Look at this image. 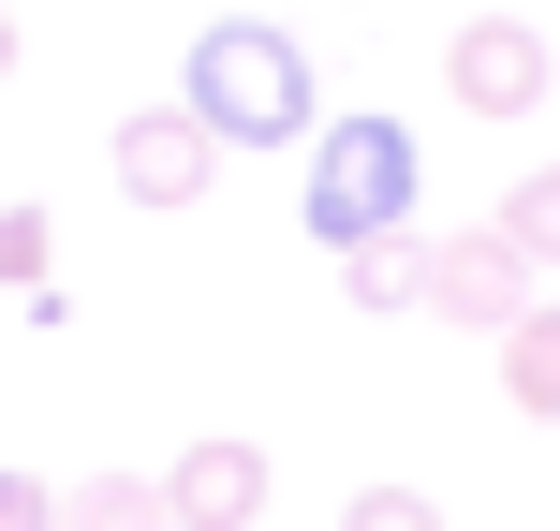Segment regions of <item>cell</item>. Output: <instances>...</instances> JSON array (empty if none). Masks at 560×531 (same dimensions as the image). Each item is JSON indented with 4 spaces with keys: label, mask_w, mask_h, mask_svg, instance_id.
<instances>
[{
    "label": "cell",
    "mask_w": 560,
    "mask_h": 531,
    "mask_svg": "<svg viewBox=\"0 0 560 531\" xmlns=\"http://www.w3.org/2000/svg\"><path fill=\"white\" fill-rule=\"evenodd\" d=\"M177 104H192L222 148H310V45L280 15H207Z\"/></svg>",
    "instance_id": "6da1fadb"
},
{
    "label": "cell",
    "mask_w": 560,
    "mask_h": 531,
    "mask_svg": "<svg viewBox=\"0 0 560 531\" xmlns=\"http://www.w3.org/2000/svg\"><path fill=\"white\" fill-rule=\"evenodd\" d=\"M413 134L398 118H325V148H310V236L325 252H369V236H413Z\"/></svg>",
    "instance_id": "7a4b0ae2"
},
{
    "label": "cell",
    "mask_w": 560,
    "mask_h": 531,
    "mask_svg": "<svg viewBox=\"0 0 560 531\" xmlns=\"http://www.w3.org/2000/svg\"><path fill=\"white\" fill-rule=\"evenodd\" d=\"M428 310H443V325H472V339H516L546 310V266L516 252L502 222H472V236H443V266H428Z\"/></svg>",
    "instance_id": "3957f363"
},
{
    "label": "cell",
    "mask_w": 560,
    "mask_h": 531,
    "mask_svg": "<svg viewBox=\"0 0 560 531\" xmlns=\"http://www.w3.org/2000/svg\"><path fill=\"white\" fill-rule=\"evenodd\" d=\"M104 163H118V193H133V207H207V193H222V134H207L192 104H133Z\"/></svg>",
    "instance_id": "277c9868"
},
{
    "label": "cell",
    "mask_w": 560,
    "mask_h": 531,
    "mask_svg": "<svg viewBox=\"0 0 560 531\" xmlns=\"http://www.w3.org/2000/svg\"><path fill=\"white\" fill-rule=\"evenodd\" d=\"M546 74H560V59H546V30H532V15H472V30L443 45V89H457L472 118H532V104H546Z\"/></svg>",
    "instance_id": "5b68a950"
},
{
    "label": "cell",
    "mask_w": 560,
    "mask_h": 531,
    "mask_svg": "<svg viewBox=\"0 0 560 531\" xmlns=\"http://www.w3.org/2000/svg\"><path fill=\"white\" fill-rule=\"evenodd\" d=\"M163 503H177V531H252L266 517V443H236V428L177 443L163 458Z\"/></svg>",
    "instance_id": "8992f818"
},
{
    "label": "cell",
    "mask_w": 560,
    "mask_h": 531,
    "mask_svg": "<svg viewBox=\"0 0 560 531\" xmlns=\"http://www.w3.org/2000/svg\"><path fill=\"white\" fill-rule=\"evenodd\" d=\"M428 266H443V236H369V252H339V296L354 310H428Z\"/></svg>",
    "instance_id": "52a82bcc"
},
{
    "label": "cell",
    "mask_w": 560,
    "mask_h": 531,
    "mask_svg": "<svg viewBox=\"0 0 560 531\" xmlns=\"http://www.w3.org/2000/svg\"><path fill=\"white\" fill-rule=\"evenodd\" d=\"M59 531H177V503H163V473H89V487H59Z\"/></svg>",
    "instance_id": "ba28073f"
},
{
    "label": "cell",
    "mask_w": 560,
    "mask_h": 531,
    "mask_svg": "<svg viewBox=\"0 0 560 531\" xmlns=\"http://www.w3.org/2000/svg\"><path fill=\"white\" fill-rule=\"evenodd\" d=\"M502 399H516V414H546V428H560V296H546L532 325L502 339Z\"/></svg>",
    "instance_id": "9c48e42d"
},
{
    "label": "cell",
    "mask_w": 560,
    "mask_h": 531,
    "mask_svg": "<svg viewBox=\"0 0 560 531\" xmlns=\"http://www.w3.org/2000/svg\"><path fill=\"white\" fill-rule=\"evenodd\" d=\"M502 236H516V252H532V266L560 280V163H532V177L502 193Z\"/></svg>",
    "instance_id": "30bf717a"
},
{
    "label": "cell",
    "mask_w": 560,
    "mask_h": 531,
    "mask_svg": "<svg viewBox=\"0 0 560 531\" xmlns=\"http://www.w3.org/2000/svg\"><path fill=\"white\" fill-rule=\"evenodd\" d=\"M339 531H443V503H428V487H354Z\"/></svg>",
    "instance_id": "8fae6325"
},
{
    "label": "cell",
    "mask_w": 560,
    "mask_h": 531,
    "mask_svg": "<svg viewBox=\"0 0 560 531\" xmlns=\"http://www.w3.org/2000/svg\"><path fill=\"white\" fill-rule=\"evenodd\" d=\"M59 266V222L45 207H0V280H45Z\"/></svg>",
    "instance_id": "7c38bea8"
},
{
    "label": "cell",
    "mask_w": 560,
    "mask_h": 531,
    "mask_svg": "<svg viewBox=\"0 0 560 531\" xmlns=\"http://www.w3.org/2000/svg\"><path fill=\"white\" fill-rule=\"evenodd\" d=\"M0 531H59V487L45 473H0Z\"/></svg>",
    "instance_id": "4fadbf2b"
},
{
    "label": "cell",
    "mask_w": 560,
    "mask_h": 531,
    "mask_svg": "<svg viewBox=\"0 0 560 531\" xmlns=\"http://www.w3.org/2000/svg\"><path fill=\"white\" fill-rule=\"evenodd\" d=\"M0 74H15V0H0Z\"/></svg>",
    "instance_id": "5bb4252c"
}]
</instances>
